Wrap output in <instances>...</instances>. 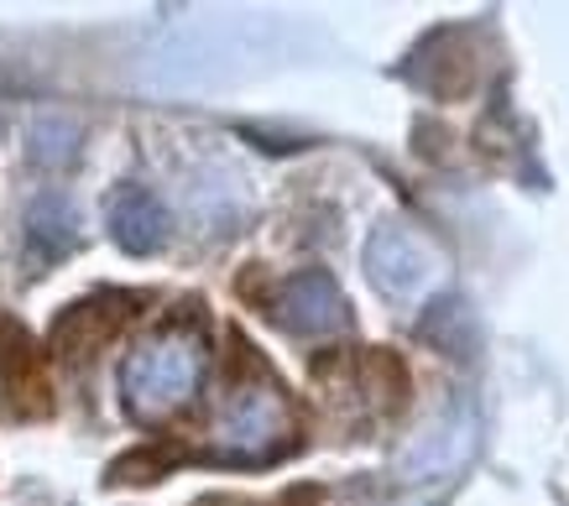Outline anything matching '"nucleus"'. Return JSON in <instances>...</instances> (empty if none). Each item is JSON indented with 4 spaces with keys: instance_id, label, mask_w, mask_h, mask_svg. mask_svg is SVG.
I'll use <instances>...</instances> for the list:
<instances>
[{
    "instance_id": "obj_9",
    "label": "nucleus",
    "mask_w": 569,
    "mask_h": 506,
    "mask_svg": "<svg viewBox=\"0 0 569 506\" xmlns=\"http://www.w3.org/2000/svg\"><path fill=\"white\" fill-rule=\"evenodd\" d=\"M418 330H423V340H429V345H439L445 355H460V361H466L470 350L481 345L476 314H470L460 297H433L429 314H423V324H418Z\"/></svg>"
},
{
    "instance_id": "obj_6",
    "label": "nucleus",
    "mask_w": 569,
    "mask_h": 506,
    "mask_svg": "<svg viewBox=\"0 0 569 506\" xmlns=\"http://www.w3.org/2000/svg\"><path fill=\"white\" fill-rule=\"evenodd\" d=\"M137 303H141V293H100V297H84V303L63 308V318L52 324V350H58V361H69V366L89 361L104 340L121 334V324L137 314Z\"/></svg>"
},
{
    "instance_id": "obj_10",
    "label": "nucleus",
    "mask_w": 569,
    "mask_h": 506,
    "mask_svg": "<svg viewBox=\"0 0 569 506\" xmlns=\"http://www.w3.org/2000/svg\"><path fill=\"white\" fill-rule=\"evenodd\" d=\"M73 152H79V131H73L69 121H42L32 131V158L42 162V168H63Z\"/></svg>"
},
{
    "instance_id": "obj_7",
    "label": "nucleus",
    "mask_w": 569,
    "mask_h": 506,
    "mask_svg": "<svg viewBox=\"0 0 569 506\" xmlns=\"http://www.w3.org/2000/svg\"><path fill=\"white\" fill-rule=\"evenodd\" d=\"M104 220H110L116 245H121V251H131V256H152L157 245L168 241V210L157 204V193L137 189V183L110 193V210H104Z\"/></svg>"
},
{
    "instance_id": "obj_5",
    "label": "nucleus",
    "mask_w": 569,
    "mask_h": 506,
    "mask_svg": "<svg viewBox=\"0 0 569 506\" xmlns=\"http://www.w3.org/2000/svg\"><path fill=\"white\" fill-rule=\"evenodd\" d=\"M366 272L392 303H413L433 277V256L408 225H381L366 241Z\"/></svg>"
},
{
    "instance_id": "obj_4",
    "label": "nucleus",
    "mask_w": 569,
    "mask_h": 506,
    "mask_svg": "<svg viewBox=\"0 0 569 506\" xmlns=\"http://www.w3.org/2000/svg\"><path fill=\"white\" fill-rule=\"evenodd\" d=\"M267 314L288 334H298V340H329V334H340L350 324L346 293H340V282L329 277V272H298V277H288L277 287Z\"/></svg>"
},
{
    "instance_id": "obj_8",
    "label": "nucleus",
    "mask_w": 569,
    "mask_h": 506,
    "mask_svg": "<svg viewBox=\"0 0 569 506\" xmlns=\"http://www.w3.org/2000/svg\"><path fill=\"white\" fill-rule=\"evenodd\" d=\"M73 241H79V214H73L69 199H37L32 214H27V256L32 262H58V256H69Z\"/></svg>"
},
{
    "instance_id": "obj_3",
    "label": "nucleus",
    "mask_w": 569,
    "mask_h": 506,
    "mask_svg": "<svg viewBox=\"0 0 569 506\" xmlns=\"http://www.w3.org/2000/svg\"><path fill=\"white\" fill-rule=\"evenodd\" d=\"M52 413V382L48 361L32 345V334L17 318L0 324V418L6 423H37Z\"/></svg>"
},
{
    "instance_id": "obj_2",
    "label": "nucleus",
    "mask_w": 569,
    "mask_h": 506,
    "mask_svg": "<svg viewBox=\"0 0 569 506\" xmlns=\"http://www.w3.org/2000/svg\"><path fill=\"white\" fill-rule=\"evenodd\" d=\"M293 402L272 376H246L224 392L220 418L209 428V459L220 465H272L293 449Z\"/></svg>"
},
{
    "instance_id": "obj_1",
    "label": "nucleus",
    "mask_w": 569,
    "mask_h": 506,
    "mask_svg": "<svg viewBox=\"0 0 569 506\" xmlns=\"http://www.w3.org/2000/svg\"><path fill=\"white\" fill-rule=\"evenodd\" d=\"M204 376V334L189 324H168L141 340L121 366V397L137 423H168L183 413Z\"/></svg>"
}]
</instances>
